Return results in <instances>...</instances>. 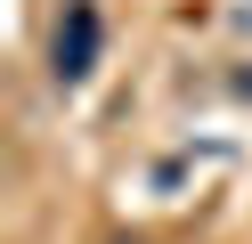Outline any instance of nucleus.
<instances>
[{
	"mask_svg": "<svg viewBox=\"0 0 252 244\" xmlns=\"http://www.w3.org/2000/svg\"><path fill=\"white\" fill-rule=\"evenodd\" d=\"M98 49H106V16H98V0H65V8H57V33H49V73L73 90V81L98 73Z\"/></svg>",
	"mask_w": 252,
	"mask_h": 244,
	"instance_id": "f257e3e1",
	"label": "nucleus"
}]
</instances>
